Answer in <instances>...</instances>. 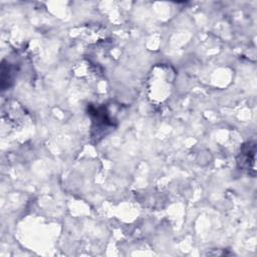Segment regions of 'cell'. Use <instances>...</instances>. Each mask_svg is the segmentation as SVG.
I'll return each instance as SVG.
<instances>
[{
    "instance_id": "cell-1",
    "label": "cell",
    "mask_w": 257,
    "mask_h": 257,
    "mask_svg": "<svg viewBox=\"0 0 257 257\" xmlns=\"http://www.w3.org/2000/svg\"><path fill=\"white\" fill-rule=\"evenodd\" d=\"M255 155L256 143L250 141L241 146L237 157V165L240 170L246 171L253 177L255 176Z\"/></svg>"
}]
</instances>
